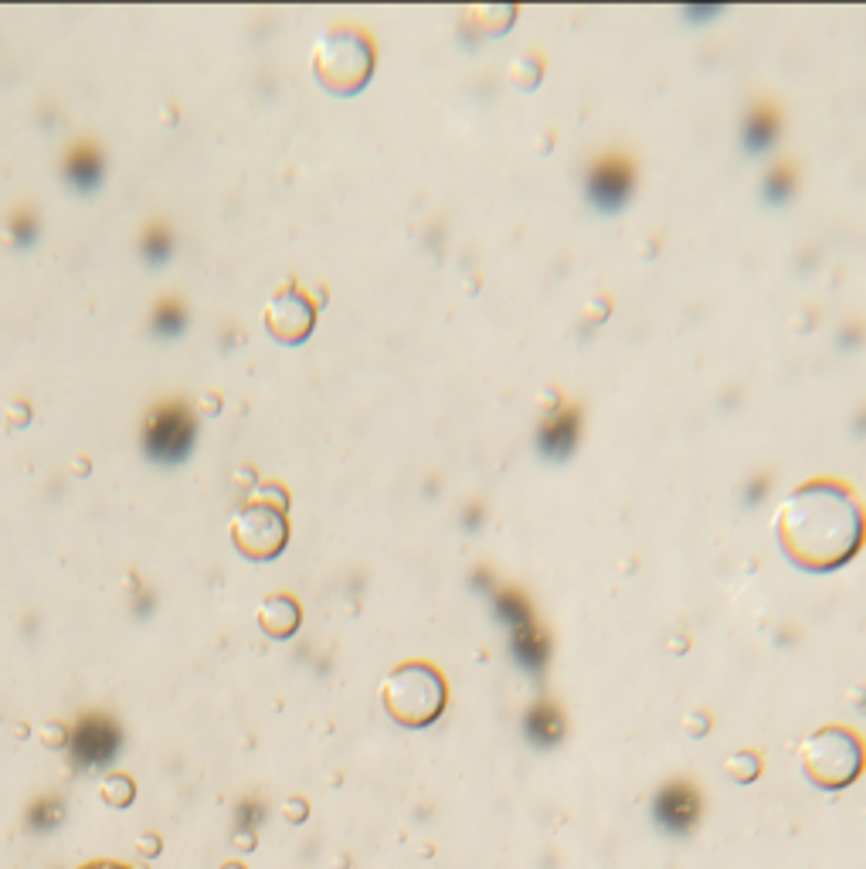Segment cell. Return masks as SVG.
I'll use <instances>...</instances> for the list:
<instances>
[{
  "label": "cell",
  "instance_id": "obj_1",
  "mask_svg": "<svg viewBox=\"0 0 866 869\" xmlns=\"http://www.w3.org/2000/svg\"><path fill=\"white\" fill-rule=\"evenodd\" d=\"M771 530L795 568L826 575L859 554L866 540V513L846 483L809 480L778 503Z\"/></svg>",
  "mask_w": 866,
  "mask_h": 869
},
{
  "label": "cell",
  "instance_id": "obj_2",
  "mask_svg": "<svg viewBox=\"0 0 866 869\" xmlns=\"http://www.w3.org/2000/svg\"><path fill=\"white\" fill-rule=\"evenodd\" d=\"M374 65H377V49L364 28L336 24L313 41L310 68L313 78L320 82V89H327L330 96L351 99L364 93L367 82L374 78Z\"/></svg>",
  "mask_w": 866,
  "mask_h": 869
},
{
  "label": "cell",
  "instance_id": "obj_3",
  "mask_svg": "<svg viewBox=\"0 0 866 869\" xmlns=\"http://www.w3.org/2000/svg\"><path fill=\"white\" fill-rule=\"evenodd\" d=\"M381 707L398 727L421 730L431 727L449 707V686L446 676L425 663V659H408L398 663L392 673L381 679Z\"/></svg>",
  "mask_w": 866,
  "mask_h": 869
},
{
  "label": "cell",
  "instance_id": "obj_4",
  "mask_svg": "<svg viewBox=\"0 0 866 869\" xmlns=\"http://www.w3.org/2000/svg\"><path fill=\"white\" fill-rule=\"evenodd\" d=\"M799 761H802V771L815 788L840 792V788H849L853 781L863 774L866 751H863V741L853 730L819 727L815 733H809L802 741Z\"/></svg>",
  "mask_w": 866,
  "mask_h": 869
},
{
  "label": "cell",
  "instance_id": "obj_5",
  "mask_svg": "<svg viewBox=\"0 0 866 869\" xmlns=\"http://www.w3.org/2000/svg\"><path fill=\"white\" fill-rule=\"evenodd\" d=\"M228 537H232L235 550L245 560L266 564V560H276L286 550V544H289V519L276 506L245 500L235 509V516H232Z\"/></svg>",
  "mask_w": 866,
  "mask_h": 869
},
{
  "label": "cell",
  "instance_id": "obj_6",
  "mask_svg": "<svg viewBox=\"0 0 866 869\" xmlns=\"http://www.w3.org/2000/svg\"><path fill=\"white\" fill-rule=\"evenodd\" d=\"M263 326L266 333L282 343V346H299L313 336L317 326V307L310 302V296L302 292L292 279H286L266 302L263 310Z\"/></svg>",
  "mask_w": 866,
  "mask_h": 869
},
{
  "label": "cell",
  "instance_id": "obj_7",
  "mask_svg": "<svg viewBox=\"0 0 866 869\" xmlns=\"http://www.w3.org/2000/svg\"><path fill=\"white\" fill-rule=\"evenodd\" d=\"M255 622L269 639H292L299 632V622H302V608L292 594L276 591V594H266L263 601H258Z\"/></svg>",
  "mask_w": 866,
  "mask_h": 869
},
{
  "label": "cell",
  "instance_id": "obj_8",
  "mask_svg": "<svg viewBox=\"0 0 866 869\" xmlns=\"http://www.w3.org/2000/svg\"><path fill=\"white\" fill-rule=\"evenodd\" d=\"M466 18L475 24L472 31H480V34H506L510 24L516 21V8H503V4H480V8H469Z\"/></svg>",
  "mask_w": 866,
  "mask_h": 869
},
{
  "label": "cell",
  "instance_id": "obj_9",
  "mask_svg": "<svg viewBox=\"0 0 866 869\" xmlns=\"http://www.w3.org/2000/svg\"><path fill=\"white\" fill-rule=\"evenodd\" d=\"M506 78L513 82V89L520 93H531L541 85L544 78V58L537 52H524V55H516L506 68Z\"/></svg>",
  "mask_w": 866,
  "mask_h": 869
},
{
  "label": "cell",
  "instance_id": "obj_10",
  "mask_svg": "<svg viewBox=\"0 0 866 869\" xmlns=\"http://www.w3.org/2000/svg\"><path fill=\"white\" fill-rule=\"evenodd\" d=\"M99 798L109 805V808H129L137 798V781L129 774H106L103 785H99Z\"/></svg>",
  "mask_w": 866,
  "mask_h": 869
},
{
  "label": "cell",
  "instance_id": "obj_11",
  "mask_svg": "<svg viewBox=\"0 0 866 869\" xmlns=\"http://www.w3.org/2000/svg\"><path fill=\"white\" fill-rule=\"evenodd\" d=\"M724 774L734 781V785H748L761 774V758L755 751H734L727 761H724Z\"/></svg>",
  "mask_w": 866,
  "mask_h": 869
},
{
  "label": "cell",
  "instance_id": "obj_12",
  "mask_svg": "<svg viewBox=\"0 0 866 869\" xmlns=\"http://www.w3.org/2000/svg\"><path fill=\"white\" fill-rule=\"evenodd\" d=\"M248 500L252 503H266V506H276V509H289V493L279 486V483H255L248 490Z\"/></svg>",
  "mask_w": 866,
  "mask_h": 869
},
{
  "label": "cell",
  "instance_id": "obj_13",
  "mask_svg": "<svg viewBox=\"0 0 866 869\" xmlns=\"http://www.w3.org/2000/svg\"><path fill=\"white\" fill-rule=\"evenodd\" d=\"M41 744H45L49 751H62L65 744H68V730H65V723H55V720H49V723H41Z\"/></svg>",
  "mask_w": 866,
  "mask_h": 869
},
{
  "label": "cell",
  "instance_id": "obj_14",
  "mask_svg": "<svg viewBox=\"0 0 866 869\" xmlns=\"http://www.w3.org/2000/svg\"><path fill=\"white\" fill-rule=\"evenodd\" d=\"M28 421H31V405L28 401H11L8 411H4V428L8 431H21V428H28Z\"/></svg>",
  "mask_w": 866,
  "mask_h": 869
},
{
  "label": "cell",
  "instance_id": "obj_15",
  "mask_svg": "<svg viewBox=\"0 0 866 869\" xmlns=\"http://www.w3.org/2000/svg\"><path fill=\"white\" fill-rule=\"evenodd\" d=\"M75 869H133V866L119 862V859H89V862H78Z\"/></svg>",
  "mask_w": 866,
  "mask_h": 869
},
{
  "label": "cell",
  "instance_id": "obj_16",
  "mask_svg": "<svg viewBox=\"0 0 866 869\" xmlns=\"http://www.w3.org/2000/svg\"><path fill=\"white\" fill-rule=\"evenodd\" d=\"M282 812H286V818H289V822H302V818H307V802L289 798V802L282 805Z\"/></svg>",
  "mask_w": 866,
  "mask_h": 869
},
{
  "label": "cell",
  "instance_id": "obj_17",
  "mask_svg": "<svg viewBox=\"0 0 866 869\" xmlns=\"http://www.w3.org/2000/svg\"><path fill=\"white\" fill-rule=\"evenodd\" d=\"M609 307H612V299L598 296V299H595V307L588 310V320H591V323H601L605 317H609Z\"/></svg>",
  "mask_w": 866,
  "mask_h": 869
},
{
  "label": "cell",
  "instance_id": "obj_18",
  "mask_svg": "<svg viewBox=\"0 0 866 869\" xmlns=\"http://www.w3.org/2000/svg\"><path fill=\"white\" fill-rule=\"evenodd\" d=\"M214 411H222V398L207 395V398H204V415H214Z\"/></svg>",
  "mask_w": 866,
  "mask_h": 869
},
{
  "label": "cell",
  "instance_id": "obj_19",
  "mask_svg": "<svg viewBox=\"0 0 866 869\" xmlns=\"http://www.w3.org/2000/svg\"><path fill=\"white\" fill-rule=\"evenodd\" d=\"M72 469H75V475H85V472H89V459H85V455H82V459H75V465H72Z\"/></svg>",
  "mask_w": 866,
  "mask_h": 869
},
{
  "label": "cell",
  "instance_id": "obj_20",
  "mask_svg": "<svg viewBox=\"0 0 866 869\" xmlns=\"http://www.w3.org/2000/svg\"><path fill=\"white\" fill-rule=\"evenodd\" d=\"M222 869H245V866H242V862H225Z\"/></svg>",
  "mask_w": 866,
  "mask_h": 869
}]
</instances>
